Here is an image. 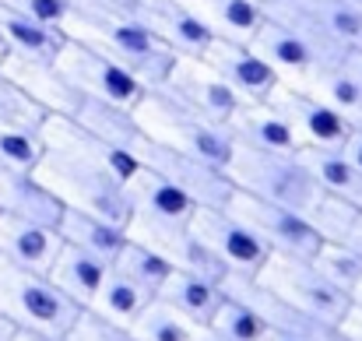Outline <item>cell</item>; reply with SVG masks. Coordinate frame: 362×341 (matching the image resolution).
Segmentation results:
<instances>
[{"label":"cell","instance_id":"6da1fadb","mask_svg":"<svg viewBox=\"0 0 362 341\" xmlns=\"http://www.w3.org/2000/svg\"><path fill=\"white\" fill-rule=\"evenodd\" d=\"M64 35L99 50L103 57L117 60L123 71H130L144 88H155L169 64H173V50L137 18H110V14H92V11H78L71 14V21L64 25Z\"/></svg>","mask_w":362,"mask_h":341},{"label":"cell","instance_id":"7a4b0ae2","mask_svg":"<svg viewBox=\"0 0 362 341\" xmlns=\"http://www.w3.org/2000/svg\"><path fill=\"white\" fill-rule=\"evenodd\" d=\"M130 113H134V123H137L141 137H148L155 144H165L173 151L204 158V162L222 166V169L233 158L236 144H233V134H229L226 123H215L208 116L194 113L190 106L176 103L162 88H148Z\"/></svg>","mask_w":362,"mask_h":341},{"label":"cell","instance_id":"3957f363","mask_svg":"<svg viewBox=\"0 0 362 341\" xmlns=\"http://www.w3.org/2000/svg\"><path fill=\"white\" fill-rule=\"evenodd\" d=\"M32 173L60 201V208L85 212V215H95V219H106V222H117V226L127 229L130 201L123 194V183L117 176H110L106 169H99L92 162H81L67 151L42 148Z\"/></svg>","mask_w":362,"mask_h":341},{"label":"cell","instance_id":"277c9868","mask_svg":"<svg viewBox=\"0 0 362 341\" xmlns=\"http://www.w3.org/2000/svg\"><path fill=\"white\" fill-rule=\"evenodd\" d=\"M0 313L18 328L46 338H64L81 306H74L46 274L0 260Z\"/></svg>","mask_w":362,"mask_h":341},{"label":"cell","instance_id":"5b68a950","mask_svg":"<svg viewBox=\"0 0 362 341\" xmlns=\"http://www.w3.org/2000/svg\"><path fill=\"white\" fill-rule=\"evenodd\" d=\"M233 187H240L253 197L285 204L299 215H310L313 204L320 201V187L306 173V166L296 155H271V151H253V148H233V158L226 166Z\"/></svg>","mask_w":362,"mask_h":341},{"label":"cell","instance_id":"8992f818","mask_svg":"<svg viewBox=\"0 0 362 341\" xmlns=\"http://www.w3.org/2000/svg\"><path fill=\"white\" fill-rule=\"evenodd\" d=\"M257 282L264 289H271L278 299H285L288 306L303 310L306 317L327 324V328H341L352 299L334 289L310 260H299V257H281V253H271L264 260V267L257 271Z\"/></svg>","mask_w":362,"mask_h":341},{"label":"cell","instance_id":"52a82bcc","mask_svg":"<svg viewBox=\"0 0 362 341\" xmlns=\"http://www.w3.org/2000/svg\"><path fill=\"white\" fill-rule=\"evenodd\" d=\"M226 212L236 215L246 229H253L257 239H260L271 253L310 260L313 250L320 246V236H317V229L310 226L306 215H299V212H292V208H285V204L253 197V194H246L240 187H233V197L226 201Z\"/></svg>","mask_w":362,"mask_h":341},{"label":"cell","instance_id":"ba28073f","mask_svg":"<svg viewBox=\"0 0 362 341\" xmlns=\"http://www.w3.org/2000/svg\"><path fill=\"white\" fill-rule=\"evenodd\" d=\"M57 71L81 92V96H92V99H103V103H113L120 110H134L141 103V96L148 92L130 71H123L117 60L103 57L99 50L78 42V39H64V46L57 50L53 57Z\"/></svg>","mask_w":362,"mask_h":341},{"label":"cell","instance_id":"9c48e42d","mask_svg":"<svg viewBox=\"0 0 362 341\" xmlns=\"http://www.w3.org/2000/svg\"><path fill=\"white\" fill-rule=\"evenodd\" d=\"M130 151L144 169H151V173L165 176L173 187H180L197 208H226V201L233 197V180L222 166H211L204 158L173 151V148L155 144L148 137H137Z\"/></svg>","mask_w":362,"mask_h":341},{"label":"cell","instance_id":"30bf717a","mask_svg":"<svg viewBox=\"0 0 362 341\" xmlns=\"http://www.w3.org/2000/svg\"><path fill=\"white\" fill-rule=\"evenodd\" d=\"M176 103L190 106L194 113L208 116L215 123H229L240 110V96L222 81V74L204 57H173L165 78L155 85Z\"/></svg>","mask_w":362,"mask_h":341},{"label":"cell","instance_id":"8fae6325","mask_svg":"<svg viewBox=\"0 0 362 341\" xmlns=\"http://www.w3.org/2000/svg\"><path fill=\"white\" fill-rule=\"evenodd\" d=\"M190 229L201 236V243L222 260V267L229 274H243V278H257V271L264 267V260L271 257V250L257 239L253 229H246L229 215L226 208H197Z\"/></svg>","mask_w":362,"mask_h":341},{"label":"cell","instance_id":"7c38bea8","mask_svg":"<svg viewBox=\"0 0 362 341\" xmlns=\"http://www.w3.org/2000/svg\"><path fill=\"white\" fill-rule=\"evenodd\" d=\"M267 103L288 120V127L296 130L303 148H341L349 130H352V123L345 116H338L331 106H324L320 99H313L303 88L274 85Z\"/></svg>","mask_w":362,"mask_h":341},{"label":"cell","instance_id":"4fadbf2b","mask_svg":"<svg viewBox=\"0 0 362 341\" xmlns=\"http://www.w3.org/2000/svg\"><path fill=\"white\" fill-rule=\"evenodd\" d=\"M250 46H253L257 57L274 71L278 85H288V88H306V81L313 78V71L324 67V64L317 60V53L310 50V42H306L296 28H288L285 21H278V18H271V14H264V21H260V28L253 32Z\"/></svg>","mask_w":362,"mask_h":341},{"label":"cell","instance_id":"5bb4252c","mask_svg":"<svg viewBox=\"0 0 362 341\" xmlns=\"http://www.w3.org/2000/svg\"><path fill=\"white\" fill-rule=\"evenodd\" d=\"M39 141H42V148H57V151H67V155H74L81 162H92V166L106 169L120 183H127L137 173V158H134L130 148L110 144V141L81 130L78 123L64 120V116H46L42 127H39Z\"/></svg>","mask_w":362,"mask_h":341},{"label":"cell","instance_id":"9a60e30c","mask_svg":"<svg viewBox=\"0 0 362 341\" xmlns=\"http://www.w3.org/2000/svg\"><path fill=\"white\" fill-rule=\"evenodd\" d=\"M204 60L222 74V81L240 96V103H264L278 85L274 71L257 57V50L250 42L211 39V46L204 50Z\"/></svg>","mask_w":362,"mask_h":341},{"label":"cell","instance_id":"2e32d148","mask_svg":"<svg viewBox=\"0 0 362 341\" xmlns=\"http://www.w3.org/2000/svg\"><path fill=\"white\" fill-rule=\"evenodd\" d=\"M123 194L130 201V219H141V222H165V226H190L197 204L180 190L173 187L165 176L144 169L137 162V173L123 183Z\"/></svg>","mask_w":362,"mask_h":341},{"label":"cell","instance_id":"e0dca14e","mask_svg":"<svg viewBox=\"0 0 362 341\" xmlns=\"http://www.w3.org/2000/svg\"><path fill=\"white\" fill-rule=\"evenodd\" d=\"M0 74L7 81H14L35 106H42L49 116H67L78 103V88L57 71L53 60H28V57H11L4 53L0 60Z\"/></svg>","mask_w":362,"mask_h":341},{"label":"cell","instance_id":"ac0fdd59","mask_svg":"<svg viewBox=\"0 0 362 341\" xmlns=\"http://www.w3.org/2000/svg\"><path fill=\"white\" fill-rule=\"evenodd\" d=\"M60 246H64V239H60L57 226H42V222L18 219V215H0V260L46 274L53 267Z\"/></svg>","mask_w":362,"mask_h":341},{"label":"cell","instance_id":"d6986e66","mask_svg":"<svg viewBox=\"0 0 362 341\" xmlns=\"http://www.w3.org/2000/svg\"><path fill=\"white\" fill-rule=\"evenodd\" d=\"M233 134V144L253 148V151H271V155H296L303 144L288 120L278 113L267 99L264 103H240V110L226 123Z\"/></svg>","mask_w":362,"mask_h":341},{"label":"cell","instance_id":"ffe728a7","mask_svg":"<svg viewBox=\"0 0 362 341\" xmlns=\"http://www.w3.org/2000/svg\"><path fill=\"white\" fill-rule=\"evenodd\" d=\"M141 21L176 53V57H204V50L211 46V32L197 21V14H190L180 0H148Z\"/></svg>","mask_w":362,"mask_h":341},{"label":"cell","instance_id":"44dd1931","mask_svg":"<svg viewBox=\"0 0 362 341\" xmlns=\"http://www.w3.org/2000/svg\"><path fill=\"white\" fill-rule=\"evenodd\" d=\"M0 212L18 215V219H32L42 226H57L64 215L60 201L35 180V173L14 169V166H0Z\"/></svg>","mask_w":362,"mask_h":341},{"label":"cell","instance_id":"7402d4cb","mask_svg":"<svg viewBox=\"0 0 362 341\" xmlns=\"http://www.w3.org/2000/svg\"><path fill=\"white\" fill-rule=\"evenodd\" d=\"M106 271H110V264H106L103 257H95V253H88V250H81V246L64 243L60 253H57V260H53V267L46 271V278H49L74 306L85 310V306L95 299V292H99Z\"/></svg>","mask_w":362,"mask_h":341},{"label":"cell","instance_id":"603a6c76","mask_svg":"<svg viewBox=\"0 0 362 341\" xmlns=\"http://www.w3.org/2000/svg\"><path fill=\"white\" fill-rule=\"evenodd\" d=\"M155 299H162L165 306H173L180 317H187L190 324H208L211 313L218 310L222 303V285L204 278V274H194V271H180L173 267L169 278L162 282V289L155 292Z\"/></svg>","mask_w":362,"mask_h":341},{"label":"cell","instance_id":"cb8c5ba5","mask_svg":"<svg viewBox=\"0 0 362 341\" xmlns=\"http://www.w3.org/2000/svg\"><path fill=\"white\" fill-rule=\"evenodd\" d=\"M180 4L190 14H197V21L215 39L229 42H250L264 21V7H257L253 0H180Z\"/></svg>","mask_w":362,"mask_h":341},{"label":"cell","instance_id":"d4e9b609","mask_svg":"<svg viewBox=\"0 0 362 341\" xmlns=\"http://www.w3.org/2000/svg\"><path fill=\"white\" fill-rule=\"evenodd\" d=\"M0 39H4V50L11 57L53 60L67 35H64V28H53V25L35 21L28 14H18L11 7H0Z\"/></svg>","mask_w":362,"mask_h":341},{"label":"cell","instance_id":"484cf974","mask_svg":"<svg viewBox=\"0 0 362 341\" xmlns=\"http://www.w3.org/2000/svg\"><path fill=\"white\" fill-rule=\"evenodd\" d=\"M64 120H71L81 130H88V134L110 141V144H120V148H134V141L141 137L130 110H120V106L103 103V99H92V96H78L74 110L64 116Z\"/></svg>","mask_w":362,"mask_h":341},{"label":"cell","instance_id":"4316f807","mask_svg":"<svg viewBox=\"0 0 362 341\" xmlns=\"http://www.w3.org/2000/svg\"><path fill=\"white\" fill-rule=\"evenodd\" d=\"M57 232L64 243L71 246H81L95 257H103L106 264H113V257L120 253V246L127 243V229L117 222H106V219H95V215H85V212H71L64 208Z\"/></svg>","mask_w":362,"mask_h":341},{"label":"cell","instance_id":"83f0119b","mask_svg":"<svg viewBox=\"0 0 362 341\" xmlns=\"http://www.w3.org/2000/svg\"><path fill=\"white\" fill-rule=\"evenodd\" d=\"M299 162L306 166V173L324 194H334L345 201H356L362 194L359 169L345 158L341 148H299Z\"/></svg>","mask_w":362,"mask_h":341},{"label":"cell","instance_id":"f1b7e54d","mask_svg":"<svg viewBox=\"0 0 362 341\" xmlns=\"http://www.w3.org/2000/svg\"><path fill=\"white\" fill-rule=\"evenodd\" d=\"M155 296L148 292V289H141V285H134L130 278H123L120 271H106V278H103V285H99V292H95V299L85 306V310H92V313H99V317H106L110 324H120L130 331V324L144 313V306L151 303Z\"/></svg>","mask_w":362,"mask_h":341},{"label":"cell","instance_id":"f546056e","mask_svg":"<svg viewBox=\"0 0 362 341\" xmlns=\"http://www.w3.org/2000/svg\"><path fill=\"white\" fill-rule=\"evenodd\" d=\"M303 92H310L313 99H320L324 106H331L338 116H345L352 127L362 123V88L356 85V78H352L341 64H324V67H317Z\"/></svg>","mask_w":362,"mask_h":341},{"label":"cell","instance_id":"4dcf8cb0","mask_svg":"<svg viewBox=\"0 0 362 341\" xmlns=\"http://www.w3.org/2000/svg\"><path fill=\"white\" fill-rule=\"evenodd\" d=\"M110 267L120 271L123 278H130L134 285L148 289L151 296L162 289V282H165L169 271H173V264H169L165 257H158L155 250H148L144 243H137V239H130V236H127V243L120 246V253L113 257Z\"/></svg>","mask_w":362,"mask_h":341},{"label":"cell","instance_id":"1f68e13d","mask_svg":"<svg viewBox=\"0 0 362 341\" xmlns=\"http://www.w3.org/2000/svg\"><path fill=\"white\" fill-rule=\"evenodd\" d=\"M310 18H317L341 46H362V4L356 0H296Z\"/></svg>","mask_w":362,"mask_h":341},{"label":"cell","instance_id":"d6a6232c","mask_svg":"<svg viewBox=\"0 0 362 341\" xmlns=\"http://www.w3.org/2000/svg\"><path fill=\"white\" fill-rule=\"evenodd\" d=\"M310 264H313L334 289H341L349 299H352L356 285L362 282V253H356V250L345 246V243H327V239H320V246L313 250Z\"/></svg>","mask_w":362,"mask_h":341},{"label":"cell","instance_id":"836d02e7","mask_svg":"<svg viewBox=\"0 0 362 341\" xmlns=\"http://www.w3.org/2000/svg\"><path fill=\"white\" fill-rule=\"evenodd\" d=\"M194 328L197 324L180 317L173 306H165L162 299H151L144 306V313L130 324V338L134 341H190Z\"/></svg>","mask_w":362,"mask_h":341},{"label":"cell","instance_id":"e575fe53","mask_svg":"<svg viewBox=\"0 0 362 341\" xmlns=\"http://www.w3.org/2000/svg\"><path fill=\"white\" fill-rule=\"evenodd\" d=\"M208 328L218 331L226 341H260L267 335V324L260 320V313H257L253 306L240 303V299L226 296V292H222V303H218V310L211 313Z\"/></svg>","mask_w":362,"mask_h":341},{"label":"cell","instance_id":"d590c367","mask_svg":"<svg viewBox=\"0 0 362 341\" xmlns=\"http://www.w3.org/2000/svg\"><path fill=\"white\" fill-rule=\"evenodd\" d=\"M46 116L49 113L42 106H35L14 81H7L0 74V123L4 127H21V130H35L39 134V127H42Z\"/></svg>","mask_w":362,"mask_h":341},{"label":"cell","instance_id":"8d00e7d4","mask_svg":"<svg viewBox=\"0 0 362 341\" xmlns=\"http://www.w3.org/2000/svg\"><path fill=\"white\" fill-rule=\"evenodd\" d=\"M42 155V141L35 130H21V127H4L0 123V166H14V169H32Z\"/></svg>","mask_w":362,"mask_h":341},{"label":"cell","instance_id":"74e56055","mask_svg":"<svg viewBox=\"0 0 362 341\" xmlns=\"http://www.w3.org/2000/svg\"><path fill=\"white\" fill-rule=\"evenodd\" d=\"M60 341H134V338H130V331L120 328V324H110L106 317H99V313H92V310H81V313L74 317V324L64 331Z\"/></svg>","mask_w":362,"mask_h":341},{"label":"cell","instance_id":"f35d334b","mask_svg":"<svg viewBox=\"0 0 362 341\" xmlns=\"http://www.w3.org/2000/svg\"><path fill=\"white\" fill-rule=\"evenodd\" d=\"M0 7H11L18 14H28L35 21H46L53 28H64L74 14V0H0Z\"/></svg>","mask_w":362,"mask_h":341},{"label":"cell","instance_id":"ab89813d","mask_svg":"<svg viewBox=\"0 0 362 341\" xmlns=\"http://www.w3.org/2000/svg\"><path fill=\"white\" fill-rule=\"evenodd\" d=\"M148 0H74L78 11H92V14H110V18H137L144 14Z\"/></svg>","mask_w":362,"mask_h":341},{"label":"cell","instance_id":"60d3db41","mask_svg":"<svg viewBox=\"0 0 362 341\" xmlns=\"http://www.w3.org/2000/svg\"><path fill=\"white\" fill-rule=\"evenodd\" d=\"M341 151H345V158L359 169V176H362V127H352V130H349V137H345Z\"/></svg>","mask_w":362,"mask_h":341},{"label":"cell","instance_id":"b9f144b4","mask_svg":"<svg viewBox=\"0 0 362 341\" xmlns=\"http://www.w3.org/2000/svg\"><path fill=\"white\" fill-rule=\"evenodd\" d=\"M341 338L345 341H362V310L356 306H349V313H345V320H341Z\"/></svg>","mask_w":362,"mask_h":341},{"label":"cell","instance_id":"7bdbcfd3","mask_svg":"<svg viewBox=\"0 0 362 341\" xmlns=\"http://www.w3.org/2000/svg\"><path fill=\"white\" fill-rule=\"evenodd\" d=\"M341 67L356 78V85L362 88V46H352V50H345V57H341Z\"/></svg>","mask_w":362,"mask_h":341},{"label":"cell","instance_id":"ee69618b","mask_svg":"<svg viewBox=\"0 0 362 341\" xmlns=\"http://www.w3.org/2000/svg\"><path fill=\"white\" fill-rule=\"evenodd\" d=\"M190 341H226L218 331H211L208 324H201V328H194V335H190Z\"/></svg>","mask_w":362,"mask_h":341},{"label":"cell","instance_id":"f6af8a7d","mask_svg":"<svg viewBox=\"0 0 362 341\" xmlns=\"http://www.w3.org/2000/svg\"><path fill=\"white\" fill-rule=\"evenodd\" d=\"M260 341H306V338H299V335H285V331H271V328H267V335H264Z\"/></svg>","mask_w":362,"mask_h":341},{"label":"cell","instance_id":"bcb514c9","mask_svg":"<svg viewBox=\"0 0 362 341\" xmlns=\"http://www.w3.org/2000/svg\"><path fill=\"white\" fill-rule=\"evenodd\" d=\"M14 331H18V328H14V324L0 313V341H11V338H14Z\"/></svg>","mask_w":362,"mask_h":341},{"label":"cell","instance_id":"7dc6e473","mask_svg":"<svg viewBox=\"0 0 362 341\" xmlns=\"http://www.w3.org/2000/svg\"><path fill=\"white\" fill-rule=\"evenodd\" d=\"M11 341H57V338H46V335H32V331H14Z\"/></svg>","mask_w":362,"mask_h":341},{"label":"cell","instance_id":"c3c4849f","mask_svg":"<svg viewBox=\"0 0 362 341\" xmlns=\"http://www.w3.org/2000/svg\"><path fill=\"white\" fill-rule=\"evenodd\" d=\"M352 306H356V310H362V282L356 285V292H352Z\"/></svg>","mask_w":362,"mask_h":341},{"label":"cell","instance_id":"681fc988","mask_svg":"<svg viewBox=\"0 0 362 341\" xmlns=\"http://www.w3.org/2000/svg\"><path fill=\"white\" fill-rule=\"evenodd\" d=\"M253 4H257V7H264V14H267V11H271L274 4H281V0H253Z\"/></svg>","mask_w":362,"mask_h":341},{"label":"cell","instance_id":"f907efd6","mask_svg":"<svg viewBox=\"0 0 362 341\" xmlns=\"http://www.w3.org/2000/svg\"><path fill=\"white\" fill-rule=\"evenodd\" d=\"M352 204H356V208H359V212H362V194H359V197H356V201H352Z\"/></svg>","mask_w":362,"mask_h":341},{"label":"cell","instance_id":"816d5d0a","mask_svg":"<svg viewBox=\"0 0 362 341\" xmlns=\"http://www.w3.org/2000/svg\"><path fill=\"white\" fill-rule=\"evenodd\" d=\"M4 53H7V50H4V39H0V60H4Z\"/></svg>","mask_w":362,"mask_h":341},{"label":"cell","instance_id":"f5cc1de1","mask_svg":"<svg viewBox=\"0 0 362 341\" xmlns=\"http://www.w3.org/2000/svg\"><path fill=\"white\" fill-rule=\"evenodd\" d=\"M356 4H362V0H356Z\"/></svg>","mask_w":362,"mask_h":341},{"label":"cell","instance_id":"db71d44e","mask_svg":"<svg viewBox=\"0 0 362 341\" xmlns=\"http://www.w3.org/2000/svg\"><path fill=\"white\" fill-rule=\"evenodd\" d=\"M0 215H4V212H0Z\"/></svg>","mask_w":362,"mask_h":341},{"label":"cell","instance_id":"11a10c76","mask_svg":"<svg viewBox=\"0 0 362 341\" xmlns=\"http://www.w3.org/2000/svg\"><path fill=\"white\" fill-rule=\"evenodd\" d=\"M359 127H362V123H359Z\"/></svg>","mask_w":362,"mask_h":341}]
</instances>
